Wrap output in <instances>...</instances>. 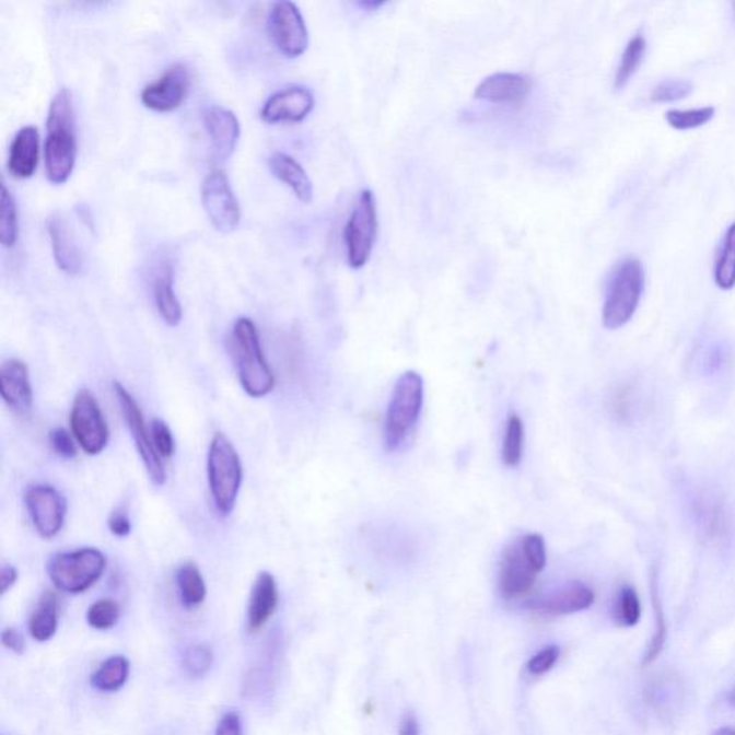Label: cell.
Here are the masks:
<instances>
[{"label": "cell", "mask_w": 735, "mask_h": 735, "mask_svg": "<svg viewBox=\"0 0 735 735\" xmlns=\"http://www.w3.org/2000/svg\"><path fill=\"white\" fill-rule=\"evenodd\" d=\"M78 154L75 108L71 91L61 89L49 104L46 119L45 172L52 184H63L75 168Z\"/></svg>", "instance_id": "obj_1"}, {"label": "cell", "mask_w": 735, "mask_h": 735, "mask_svg": "<svg viewBox=\"0 0 735 735\" xmlns=\"http://www.w3.org/2000/svg\"><path fill=\"white\" fill-rule=\"evenodd\" d=\"M229 352L236 368L238 383L252 398H264L276 384L272 368L261 351L259 330L249 318L234 322L229 335Z\"/></svg>", "instance_id": "obj_2"}, {"label": "cell", "mask_w": 735, "mask_h": 735, "mask_svg": "<svg viewBox=\"0 0 735 735\" xmlns=\"http://www.w3.org/2000/svg\"><path fill=\"white\" fill-rule=\"evenodd\" d=\"M548 560L544 537L528 533L505 549L499 571V594L504 600H516L530 592L537 574Z\"/></svg>", "instance_id": "obj_3"}, {"label": "cell", "mask_w": 735, "mask_h": 735, "mask_svg": "<svg viewBox=\"0 0 735 735\" xmlns=\"http://www.w3.org/2000/svg\"><path fill=\"white\" fill-rule=\"evenodd\" d=\"M207 480L214 509L228 517L236 508L243 482V466L237 450L223 433H215L207 454Z\"/></svg>", "instance_id": "obj_4"}, {"label": "cell", "mask_w": 735, "mask_h": 735, "mask_svg": "<svg viewBox=\"0 0 735 735\" xmlns=\"http://www.w3.org/2000/svg\"><path fill=\"white\" fill-rule=\"evenodd\" d=\"M424 404V381L416 371L399 376L390 397L384 424V443L389 452L401 447L416 429Z\"/></svg>", "instance_id": "obj_5"}, {"label": "cell", "mask_w": 735, "mask_h": 735, "mask_svg": "<svg viewBox=\"0 0 735 735\" xmlns=\"http://www.w3.org/2000/svg\"><path fill=\"white\" fill-rule=\"evenodd\" d=\"M643 283L645 280H643L640 261L632 257L620 261L610 276L608 289H606L604 310H602L605 328L619 329L632 319L640 306Z\"/></svg>", "instance_id": "obj_6"}, {"label": "cell", "mask_w": 735, "mask_h": 735, "mask_svg": "<svg viewBox=\"0 0 735 735\" xmlns=\"http://www.w3.org/2000/svg\"><path fill=\"white\" fill-rule=\"evenodd\" d=\"M107 568V558L95 548L62 551L49 559L46 572L57 590L82 594L100 581Z\"/></svg>", "instance_id": "obj_7"}, {"label": "cell", "mask_w": 735, "mask_h": 735, "mask_svg": "<svg viewBox=\"0 0 735 735\" xmlns=\"http://www.w3.org/2000/svg\"><path fill=\"white\" fill-rule=\"evenodd\" d=\"M378 232V211L374 192H361L360 200L345 228V246L348 264L352 269H362L370 261Z\"/></svg>", "instance_id": "obj_8"}, {"label": "cell", "mask_w": 735, "mask_h": 735, "mask_svg": "<svg viewBox=\"0 0 735 735\" xmlns=\"http://www.w3.org/2000/svg\"><path fill=\"white\" fill-rule=\"evenodd\" d=\"M69 422L73 439L89 456H98L107 447L109 440L107 421L90 389H81L73 398Z\"/></svg>", "instance_id": "obj_9"}, {"label": "cell", "mask_w": 735, "mask_h": 735, "mask_svg": "<svg viewBox=\"0 0 735 735\" xmlns=\"http://www.w3.org/2000/svg\"><path fill=\"white\" fill-rule=\"evenodd\" d=\"M114 394L117 397L124 420L132 440H135L136 448L140 454L141 462L144 464L147 475L154 486H164L167 482V471H165L163 458L160 457L158 450L151 439V431L147 429L144 416L140 406H138L135 397L119 383H114Z\"/></svg>", "instance_id": "obj_10"}, {"label": "cell", "mask_w": 735, "mask_h": 735, "mask_svg": "<svg viewBox=\"0 0 735 735\" xmlns=\"http://www.w3.org/2000/svg\"><path fill=\"white\" fill-rule=\"evenodd\" d=\"M201 201L211 224L219 232L232 233L241 224V206L223 170L213 168L201 184Z\"/></svg>", "instance_id": "obj_11"}, {"label": "cell", "mask_w": 735, "mask_h": 735, "mask_svg": "<svg viewBox=\"0 0 735 735\" xmlns=\"http://www.w3.org/2000/svg\"><path fill=\"white\" fill-rule=\"evenodd\" d=\"M269 32L276 48L288 58H298L310 46V34L301 11L293 2H278L269 15Z\"/></svg>", "instance_id": "obj_12"}, {"label": "cell", "mask_w": 735, "mask_h": 735, "mask_svg": "<svg viewBox=\"0 0 735 735\" xmlns=\"http://www.w3.org/2000/svg\"><path fill=\"white\" fill-rule=\"evenodd\" d=\"M25 504L32 525L44 539H54L61 533L67 517V500L55 487H30L26 490Z\"/></svg>", "instance_id": "obj_13"}, {"label": "cell", "mask_w": 735, "mask_h": 735, "mask_svg": "<svg viewBox=\"0 0 735 735\" xmlns=\"http://www.w3.org/2000/svg\"><path fill=\"white\" fill-rule=\"evenodd\" d=\"M190 86V69L184 63H174L141 91V103L151 112H174L186 101Z\"/></svg>", "instance_id": "obj_14"}, {"label": "cell", "mask_w": 735, "mask_h": 735, "mask_svg": "<svg viewBox=\"0 0 735 735\" xmlns=\"http://www.w3.org/2000/svg\"><path fill=\"white\" fill-rule=\"evenodd\" d=\"M594 602V591L583 583L574 582L549 595L528 602L527 608L537 617L558 618L590 609Z\"/></svg>", "instance_id": "obj_15"}, {"label": "cell", "mask_w": 735, "mask_h": 735, "mask_svg": "<svg viewBox=\"0 0 735 735\" xmlns=\"http://www.w3.org/2000/svg\"><path fill=\"white\" fill-rule=\"evenodd\" d=\"M205 128L210 138L211 160L218 165L226 163L241 140L236 114L228 108L211 107L205 114Z\"/></svg>", "instance_id": "obj_16"}, {"label": "cell", "mask_w": 735, "mask_h": 735, "mask_svg": "<svg viewBox=\"0 0 735 735\" xmlns=\"http://www.w3.org/2000/svg\"><path fill=\"white\" fill-rule=\"evenodd\" d=\"M315 107L312 92L301 86L275 92L261 107L260 117L268 124L301 122Z\"/></svg>", "instance_id": "obj_17"}, {"label": "cell", "mask_w": 735, "mask_h": 735, "mask_svg": "<svg viewBox=\"0 0 735 735\" xmlns=\"http://www.w3.org/2000/svg\"><path fill=\"white\" fill-rule=\"evenodd\" d=\"M48 234L50 246H52L54 259L57 261L58 268L67 275H80L82 266H84V256H82L75 233H73L66 215L61 213L50 215L48 219Z\"/></svg>", "instance_id": "obj_18"}, {"label": "cell", "mask_w": 735, "mask_h": 735, "mask_svg": "<svg viewBox=\"0 0 735 735\" xmlns=\"http://www.w3.org/2000/svg\"><path fill=\"white\" fill-rule=\"evenodd\" d=\"M0 395L4 404L13 412L25 413L31 411L34 404L30 370L21 360H8L0 366Z\"/></svg>", "instance_id": "obj_19"}, {"label": "cell", "mask_w": 735, "mask_h": 735, "mask_svg": "<svg viewBox=\"0 0 735 735\" xmlns=\"http://www.w3.org/2000/svg\"><path fill=\"white\" fill-rule=\"evenodd\" d=\"M532 80L522 73L498 72L487 77L475 91V98L491 104H521L532 91Z\"/></svg>", "instance_id": "obj_20"}, {"label": "cell", "mask_w": 735, "mask_h": 735, "mask_svg": "<svg viewBox=\"0 0 735 735\" xmlns=\"http://www.w3.org/2000/svg\"><path fill=\"white\" fill-rule=\"evenodd\" d=\"M279 604L278 582L272 573L260 572L253 583L247 608V628L255 633L259 632L270 618L273 617Z\"/></svg>", "instance_id": "obj_21"}, {"label": "cell", "mask_w": 735, "mask_h": 735, "mask_svg": "<svg viewBox=\"0 0 735 735\" xmlns=\"http://www.w3.org/2000/svg\"><path fill=\"white\" fill-rule=\"evenodd\" d=\"M174 264L170 259L161 260L153 278V296L161 318L168 326L180 325L183 310L174 289Z\"/></svg>", "instance_id": "obj_22"}, {"label": "cell", "mask_w": 735, "mask_h": 735, "mask_svg": "<svg viewBox=\"0 0 735 735\" xmlns=\"http://www.w3.org/2000/svg\"><path fill=\"white\" fill-rule=\"evenodd\" d=\"M39 163V131L34 126L22 127L9 150L8 168L12 176L30 178Z\"/></svg>", "instance_id": "obj_23"}, {"label": "cell", "mask_w": 735, "mask_h": 735, "mask_svg": "<svg viewBox=\"0 0 735 735\" xmlns=\"http://www.w3.org/2000/svg\"><path fill=\"white\" fill-rule=\"evenodd\" d=\"M269 168L278 180L291 187V190L295 192L299 200L303 201V203L312 201L314 186H312L311 178L307 176L305 168L295 159L278 151V153L270 155Z\"/></svg>", "instance_id": "obj_24"}, {"label": "cell", "mask_w": 735, "mask_h": 735, "mask_svg": "<svg viewBox=\"0 0 735 735\" xmlns=\"http://www.w3.org/2000/svg\"><path fill=\"white\" fill-rule=\"evenodd\" d=\"M59 622V602L54 592H45L38 604H36L34 612L31 614L27 620V629H30L31 637L35 641L46 642L52 640L55 633L58 631Z\"/></svg>", "instance_id": "obj_25"}, {"label": "cell", "mask_w": 735, "mask_h": 735, "mask_svg": "<svg viewBox=\"0 0 735 735\" xmlns=\"http://www.w3.org/2000/svg\"><path fill=\"white\" fill-rule=\"evenodd\" d=\"M130 677V661L122 655L109 656L91 677V686L101 692H115Z\"/></svg>", "instance_id": "obj_26"}, {"label": "cell", "mask_w": 735, "mask_h": 735, "mask_svg": "<svg viewBox=\"0 0 735 735\" xmlns=\"http://www.w3.org/2000/svg\"><path fill=\"white\" fill-rule=\"evenodd\" d=\"M178 595L184 608L195 609L203 604L207 595V587L197 564L187 562L182 564L177 571Z\"/></svg>", "instance_id": "obj_27"}, {"label": "cell", "mask_w": 735, "mask_h": 735, "mask_svg": "<svg viewBox=\"0 0 735 735\" xmlns=\"http://www.w3.org/2000/svg\"><path fill=\"white\" fill-rule=\"evenodd\" d=\"M714 280L723 291H732L735 287V223L725 233L723 245L716 255Z\"/></svg>", "instance_id": "obj_28"}, {"label": "cell", "mask_w": 735, "mask_h": 735, "mask_svg": "<svg viewBox=\"0 0 735 735\" xmlns=\"http://www.w3.org/2000/svg\"><path fill=\"white\" fill-rule=\"evenodd\" d=\"M645 36L638 34L629 40L627 48L623 50L622 58H620L617 75H615V89L622 90L629 80L635 75L638 68L641 67L643 57H645Z\"/></svg>", "instance_id": "obj_29"}, {"label": "cell", "mask_w": 735, "mask_h": 735, "mask_svg": "<svg viewBox=\"0 0 735 735\" xmlns=\"http://www.w3.org/2000/svg\"><path fill=\"white\" fill-rule=\"evenodd\" d=\"M20 237V219H18L16 201L7 184H2L0 192V242L4 247H13Z\"/></svg>", "instance_id": "obj_30"}, {"label": "cell", "mask_w": 735, "mask_h": 735, "mask_svg": "<svg viewBox=\"0 0 735 735\" xmlns=\"http://www.w3.org/2000/svg\"><path fill=\"white\" fill-rule=\"evenodd\" d=\"M652 605H654L655 614V631L643 655L642 664L651 665L655 663L656 658L664 651L666 638H668V628H666V619L664 615L663 604H661L658 587H656L655 579L651 583Z\"/></svg>", "instance_id": "obj_31"}, {"label": "cell", "mask_w": 735, "mask_h": 735, "mask_svg": "<svg viewBox=\"0 0 735 735\" xmlns=\"http://www.w3.org/2000/svg\"><path fill=\"white\" fill-rule=\"evenodd\" d=\"M525 445V425L517 413H512L505 424L502 459L505 467H516L522 462Z\"/></svg>", "instance_id": "obj_32"}, {"label": "cell", "mask_w": 735, "mask_h": 735, "mask_svg": "<svg viewBox=\"0 0 735 735\" xmlns=\"http://www.w3.org/2000/svg\"><path fill=\"white\" fill-rule=\"evenodd\" d=\"M714 107L670 109V112L666 113L665 118L675 130L687 131L705 126L707 122H710L714 118Z\"/></svg>", "instance_id": "obj_33"}, {"label": "cell", "mask_w": 735, "mask_h": 735, "mask_svg": "<svg viewBox=\"0 0 735 735\" xmlns=\"http://www.w3.org/2000/svg\"><path fill=\"white\" fill-rule=\"evenodd\" d=\"M182 664L188 677L201 678L209 673L211 665H213V652L207 645L196 643V645L187 646L184 651Z\"/></svg>", "instance_id": "obj_34"}, {"label": "cell", "mask_w": 735, "mask_h": 735, "mask_svg": "<svg viewBox=\"0 0 735 735\" xmlns=\"http://www.w3.org/2000/svg\"><path fill=\"white\" fill-rule=\"evenodd\" d=\"M121 609L113 599H100L90 606L86 620L96 631H108L117 625Z\"/></svg>", "instance_id": "obj_35"}, {"label": "cell", "mask_w": 735, "mask_h": 735, "mask_svg": "<svg viewBox=\"0 0 735 735\" xmlns=\"http://www.w3.org/2000/svg\"><path fill=\"white\" fill-rule=\"evenodd\" d=\"M642 615L641 600L635 590L623 586L619 592L617 604V619L623 627H635Z\"/></svg>", "instance_id": "obj_36"}, {"label": "cell", "mask_w": 735, "mask_h": 735, "mask_svg": "<svg viewBox=\"0 0 735 735\" xmlns=\"http://www.w3.org/2000/svg\"><path fill=\"white\" fill-rule=\"evenodd\" d=\"M635 390L633 385H620L610 397V411L620 421H631L635 411Z\"/></svg>", "instance_id": "obj_37"}, {"label": "cell", "mask_w": 735, "mask_h": 735, "mask_svg": "<svg viewBox=\"0 0 735 735\" xmlns=\"http://www.w3.org/2000/svg\"><path fill=\"white\" fill-rule=\"evenodd\" d=\"M692 92V84L686 80H668L661 82L654 91H652V101L655 103H675L687 98Z\"/></svg>", "instance_id": "obj_38"}, {"label": "cell", "mask_w": 735, "mask_h": 735, "mask_svg": "<svg viewBox=\"0 0 735 735\" xmlns=\"http://www.w3.org/2000/svg\"><path fill=\"white\" fill-rule=\"evenodd\" d=\"M151 439L161 458H170L176 453V441L172 434V430L164 421L153 420L150 424Z\"/></svg>", "instance_id": "obj_39"}, {"label": "cell", "mask_w": 735, "mask_h": 735, "mask_svg": "<svg viewBox=\"0 0 735 735\" xmlns=\"http://www.w3.org/2000/svg\"><path fill=\"white\" fill-rule=\"evenodd\" d=\"M560 656L559 646L549 645L545 646L544 650L536 652L528 661L527 669L533 677H541L546 673H549L551 668L558 663Z\"/></svg>", "instance_id": "obj_40"}, {"label": "cell", "mask_w": 735, "mask_h": 735, "mask_svg": "<svg viewBox=\"0 0 735 735\" xmlns=\"http://www.w3.org/2000/svg\"><path fill=\"white\" fill-rule=\"evenodd\" d=\"M49 443L59 457L73 458L77 456L75 441H73L72 435L66 429L50 431Z\"/></svg>", "instance_id": "obj_41"}, {"label": "cell", "mask_w": 735, "mask_h": 735, "mask_svg": "<svg viewBox=\"0 0 735 735\" xmlns=\"http://www.w3.org/2000/svg\"><path fill=\"white\" fill-rule=\"evenodd\" d=\"M214 735H243L242 720L236 711H230L222 716Z\"/></svg>", "instance_id": "obj_42"}, {"label": "cell", "mask_w": 735, "mask_h": 735, "mask_svg": "<svg viewBox=\"0 0 735 735\" xmlns=\"http://www.w3.org/2000/svg\"><path fill=\"white\" fill-rule=\"evenodd\" d=\"M109 532L117 537H127L131 533V521L121 510H115L108 521Z\"/></svg>", "instance_id": "obj_43"}, {"label": "cell", "mask_w": 735, "mask_h": 735, "mask_svg": "<svg viewBox=\"0 0 735 735\" xmlns=\"http://www.w3.org/2000/svg\"><path fill=\"white\" fill-rule=\"evenodd\" d=\"M2 643L4 648H8L9 651L15 652L18 655H22L26 651V641L23 638L20 631L13 628H7L2 632Z\"/></svg>", "instance_id": "obj_44"}, {"label": "cell", "mask_w": 735, "mask_h": 735, "mask_svg": "<svg viewBox=\"0 0 735 735\" xmlns=\"http://www.w3.org/2000/svg\"><path fill=\"white\" fill-rule=\"evenodd\" d=\"M18 578H20L18 569L12 564H4L2 571H0V595H7L15 586Z\"/></svg>", "instance_id": "obj_45"}, {"label": "cell", "mask_w": 735, "mask_h": 735, "mask_svg": "<svg viewBox=\"0 0 735 735\" xmlns=\"http://www.w3.org/2000/svg\"><path fill=\"white\" fill-rule=\"evenodd\" d=\"M398 735H420L417 716L412 711L404 712L402 719L399 721Z\"/></svg>", "instance_id": "obj_46"}, {"label": "cell", "mask_w": 735, "mask_h": 735, "mask_svg": "<svg viewBox=\"0 0 735 735\" xmlns=\"http://www.w3.org/2000/svg\"><path fill=\"white\" fill-rule=\"evenodd\" d=\"M383 4H385V2H372V0H365V2H360V7L368 9V11H372V9H374L375 11V9L383 7Z\"/></svg>", "instance_id": "obj_47"}, {"label": "cell", "mask_w": 735, "mask_h": 735, "mask_svg": "<svg viewBox=\"0 0 735 735\" xmlns=\"http://www.w3.org/2000/svg\"><path fill=\"white\" fill-rule=\"evenodd\" d=\"M711 735H735V728L733 727H723L715 730Z\"/></svg>", "instance_id": "obj_48"}, {"label": "cell", "mask_w": 735, "mask_h": 735, "mask_svg": "<svg viewBox=\"0 0 735 735\" xmlns=\"http://www.w3.org/2000/svg\"><path fill=\"white\" fill-rule=\"evenodd\" d=\"M727 702L735 709V687L727 693Z\"/></svg>", "instance_id": "obj_49"}, {"label": "cell", "mask_w": 735, "mask_h": 735, "mask_svg": "<svg viewBox=\"0 0 735 735\" xmlns=\"http://www.w3.org/2000/svg\"><path fill=\"white\" fill-rule=\"evenodd\" d=\"M734 9H735V3H734Z\"/></svg>", "instance_id": "obj_50"}]
</instances>
